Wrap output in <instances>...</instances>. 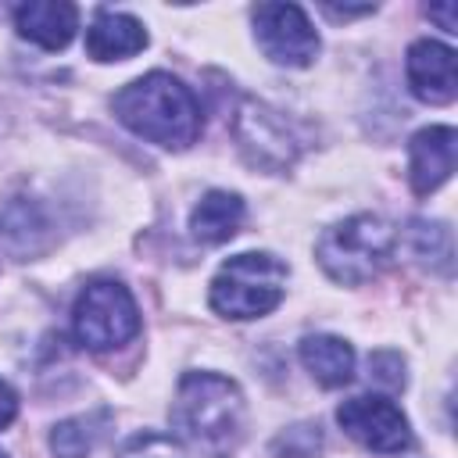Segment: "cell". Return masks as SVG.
Returning <instances> with one entry per match:
<instances>
[{"mask_svg":"<svg viewBox=\"0 0 458 458\" xmlns=\"http://www.w3.org/2000/svg\"><path fill=\"white\" fill-rule=\"evenodd\" d=\"M72 329L75 340L89 351H114L129 344L140 333V311L129 286H122L118 279L89 283L72 308Z\"/></svg>","mask_w":458,"mask_h":458,"instance_id":"obj_5","label":"cell"},{"mask_svg":"<svg viewBox=\"0 0 458 458\" xmlns=\"http://www.w3.org/2000/svg\"><path fill=\"white\" fill-rule=\"evenodd\" d=\"M147 47V29L122 11H100L86 29V54L93 61H125Z\"/></svg>","mask_w":458,"mask_h":458,"instance_id":"obj_12","label":"cell"},{"mask_svg":"<svg viewBox=\"0 0 458 458\" xmlns=\"http://www.w3.org/2000/svg\"><path fill=\"white\" fill-rule=\"evenodd\" d=\"M369 369H372V379L379 386H386V390H401L404 386V361H401V354L379 351V354H372Z\"/></svg>","mask_w":458,"mask_h":458,"instance_id":"obj_20","label":"cell"},{"mask_svg":"<svg viewBox=\"0 0 458 458\" xmlns=\"http://www.w3.org/2000/svg\"><path fill=\"white\" fill-rule=\"evenodd\" d=\"M408 89L426 104H451L458 97L454 50L437 39H415L404 57Z\"/></svg>","mask_w":458,"mask_h":458,"instance_id":"obj_9","label":"cell"},{"mask_svg":"<svg viewBox=\"0 0 458 458\" xmlns=\"http://www.w3.org/2000/svg\"><path fill=\"white\" fill-rule=\"evenodd\" d=\"M47 243H50V225L36 200L18 197L0 211V247L7 254L32 258V254L47 250Z\"/></svg>","mask_w":458,"mask_h":458,"instance_id":"obj_13","label":"cell"},{"mask_svg":"<svg viewBox=\"0 0 458 458\" xmlns=\"http://www.w3.org/2000/svg\"><path fill=\"white\" fill-rule=\"evenodd\" d=\"M111 107L125 129L168 150H186L190 143H197L204 129L197 97L168 72H150L132 79L114 93Z\"/></svg>","mask_w":458,"mask_h":458,"instance_id":"obj_2","label":"cell"},{"mask_svg":"<svg viewBox=\"0 0 458 458\" xmlns=\"http://www.w3.org/2000/svg\"><path fill=\"white\" fill-rule=\"evenodd\" d=\"M172 426L208 458H229L247 426V404L233 379L218 372H186L175 386Z\"/></svg>","mask_w":458,"mask_h":458,"instance_id":"obj_1","label":"cell"},{"mask_svg":"<svg viewBox=\"0 0 458 458\" xmlns=\"http://www.w3.org/2000/svg\"><path fill=\"white\" fill-rule=\"evenodd\" d=\"M318 444H322L318 426H293L276 440V454H283V458H311L318 451Z\"/></svg>","mask_w":458,"mask_h":458,"instance_id":"obj_19","label":"cell"},{"mask_svg":"<svg viewBox=\"0 0 458 458\" xmlns=\"http://www.w3.org/2000/svg\"><path fill=\"white\" fill-rule=\"evenodd\" d=\"M118 458H186L182 444L168 433H154V429H143L136 437H129L118 451Z\"/></svg>","mask_w":458,"mask_h":458,"instance_id":"obj_18","label":"cell"},{"mask_svg":"<svg viewBox=\"0 0 458 458\" xmlns=\"http://www.w3.org/2000/svg\"><path fill=\"white\" fill-rule=\"evenodd\" d=\"M14 29L43 50H61L79 29V7L68 0H25L14 7Z\"/></svg>","mask_w":458,"mask_h":458,"instance_id":"obj_11","label":"cell"},{"mask_svg":"<svg viewBox=\"0 0 458 458\" xmlns=\"http://www.w3.org/2000/svg\"><path fill=\"white\" fill-rule=\"evenodd\" d=\"M426 14H429V18H437L444 32H458V25H454V4H451V0H447V4H440V7H426Z\"/></svg>","mask_w":458,"mask_h":458,"instance_id":"obj_22","label":"cell"},{"mask_svg":"<svg viewBox=\"0 0 458 458\" xmlns=\"http://www.w3.org/2000/svg\"><path fill=\"white\" fill-rule=\"evenodd\" d=\"M454 147H458V136L451 125H429V129H419L408 143V179H411V190L419 197L433 193L437 186H444L454 172Z\"/></svg>","mask_w":458,"mask_h":458,"instance_id":"obj_10","label":"cell"},{"mask_svg":"<svg viewBox=\"0 0 458 458\" xmlns=\"http://www.w3.org/2000/svg\"><path fill=\"white\" fill-rule=\"evenodd\" d=\"M411 240H415V250L433 261L437 268H451V229L440 225V222H415L411 225Z\"/></svg>","mask_w":458,"mask_h":458,"instance_id":"obj_17","label":"cell"},{"mask_svg":"<svg viewBox=\"0 0 458 458\" xmlns=\"http://www.w3.org/2000/svg\"><path fill=\"white\" fill-rule=\"evenodd\" d=\"M107 422H111L107 411H86V415H75V419L57 422L54 433H50L54 454H57V458H86V454L100 444Z\"/></svg>","mask_w":458,"mask_h":458,"instance_id":"obj_16","label":"cell"},{"mask_svg":"<svg viewBox=\"0 0 458 458\" xmlns=\"http://www.w3.org/2000/svg\"><path fill=\"white\" fill-rule=\"evenodd\" d=\"M286 293V265L276 254L247 250L229 258L211 279V308L225 318H261Z\"/></svg>","mask_w":458,"mask_h":458,"instance_id":"obj_4","label":"cell"},{"mask_svg":"<svg viewBox=\"0 0 458 458\" xmlns=\"http://www.w3.org/2000/svg\"><path fill=\"white\" fill-rule=\"evenodd\" d=\"M0 458H7V454H4V451H0Z\"/></svg>","mask_w":458,"mask_h":458,"instance_id":"obj_23","label":"cell"},{"mask_svg":"<svg viewBox=\"0 0 458 458\" xmlns=\"http://www.w3.org/2000/svg\"><path fill=\"white\" fill-rule=\"evenodd\" d=\"M254 39L272 64L308 68L318 54V32L297 4H258Z\"/></svg>","mask_w":458,"mask_h":458,"instance_id":"obj_6","label":"cell"},{"mask_svg":"<svg viewBox=\"0 0 458 458\" xmlns=\"http://www.w3.org/2000/svg\"><path fill=\"white\" fill-rule=\"evenodd\" d=\"M336 422L351 440H358L376 454H401L411 447V426L390 397L379 394L351 397L336 408Z\"/></svg>","mask_w":458,"mask_h":458,"instance_id":"obj_7","label":"cell"},{"mask_svg":"<svg viewBox=\"0 0 458 458\" xmlns=\"http://www.w3.org/2000/svg\"><path fill=\"white\" fill-rule=\"evenodd\" d=\"M301 361L311 372L315 383L322 386H344L354 376V351L347 340L329 336V333H315L301 340Z\"/></svg>","mask_w":458,"mask_h":458,"instance_id":"obj_14","label":"cell"},{"mask_svg":"<svg viewBox=\"0 0 458 458\" xmlns=\"http://www.w3.org/2000/svg\"><path fill=\"white\" fill-rule=\"evenodd\" d=\"M14 415H18V394L0 379V429H7L14 422Z\"/></svg>","mask_w":458,"mask_h":458,"instance_id":"obj_21","label":"cell"},{"mask_svg":"<svg viewBox=\"0 0 458 458\" xmlns=\"http://www.w3.org/2000/svg\"><path fill=\"white\" fill-rule=\"evenodd\" d=\"M394 243L397 236L379 215H351L318 236L315 258L329 279L344 286H361L379 276V268L394 254Z\"/></svg>","mask_w":458,"mask_h":458,"instance_id":"obj_3","label":"cell"},{"mask_svg":"<svg viewBox=\"0 0 458 458\" xmlns=\"http://www.w3.org/2000/svg\"><path fill=\"white\" fill-rule=\"evenodd\" d=\"M233 132H236V143H240L243 157L254 168L283 172L297 157V140H293L290 125L279 118V111H272V107H265L258 100H243L240 104Z\"/></svg>","mask_w":458,"mask_h":458,"instance_id":"obj_8","label":"cell"},{"mask_svg":"<svg viewBox=\"0 0 458 458\" xmlns=\"http://www.w3.org/2000/svg\"><path fill=\"white\" fill-rule=\"evenodd\" d=\"M243 222V200L229 190H211L200 197V204L190 215V233L200 243H225L236 236Z\"/></svg>","mask_w":458,"mask_h":458,"instance_id":"obj_15","label":"cell"}]
</instances>
